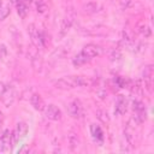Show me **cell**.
<instances>
[{
  "instance_id": "cell-1",
  "label": "cell",
  "mask_w": 154,
  "mask_h": 154,
  "mask_svg": "<svg viewBox=\"0 0 154 154\" xmlns=\"http://www.w3.org/2000/svg\"><path fill=\"white\" fill-rule=\"evenodd\" d=\"M94 84H95V81L85 76H69V77L60 78L54 83V85L61 90H70L77 87H91Z\"/></svg>"
},
{
  "instance_id": "cell-2",
  "label": "cell",
  "mask_w": 154,
  "mask_h": 154,
  "mask_svg": "<svg viewBox=\"0 0 154 154\" xmlns=\"http://www.w3.org/2000/svg\"><path fill=\"white\" fill-rule=\"evenodd\" d=\"M13 144V137L12 132L8 129H5L0 135V152L8 153Z\"/></svg>"
},
{
  "instance_id": "cell-3",
  "label": "cell",
  "mask_w": 154,
  "mask_h": 154,
  "mask_svg": "<svg viewBox=\"0 0 154 154\" xmlns=\"http://www.w3.org/2000/svg\"><path fill=\"white\" fill-rule=\"evenodd\" d=\"M67 113L75 118V119H79L83 116V105L78 99L72 100L71 102H69L67 105Z\"/></svg>"
},
{
  "instance_id": "cell-4",
  "label": "cell",
  "mask_w": 154,
  "mask_h": 154,
  "mask_svg": "<svg viewBox=\"0 0 154 154\" xmlns=\"http://www.w3.org/2000/svg\"><path fill=\"white\" fill-rule=\"evenodd\" d=\"M43 113H45V117L49 120H54V122H58L63 117V113L60 111V108H58L55 105H48L45 107L43 109Z\"/></svg>"
},
{
  "instance_id": "cell-5",
  "label": "cell",
  "mask_w": 154,
  "mask_h": 154,
  "mask_svg": "<svg viewBox=\"0 0 154 154\" xmlns=\"http://www.w3.org/2000/svg\"><path fill=\"white\" fill-rule=\"evenodd\" d=\"M143 82H144V88L152 93L153 90V76H154V70H153V65H147L143 70Z\"/></svg>"
},
{
  "instance_id": "cell-6",
  "label": "cell",
  "mask_w": 154,
  "mask_h": 154,
  "mask_svg": "<svg viewBox=\"0 0 154 154\" xmlns=\"http://www.w3.org/2000/svg\"><path fill=\"white\" fill-rule=\"evenodd\" d=\"M16 95H17V94H16V89L13 88V85H7V84H6V89H5L4 94H2L0 97H1L2 103H4L6 107H8V106H11V105L14 102Z\"/></svg>"
},
{
  "instance_id": "cell-7",
  "label": "cell",
  "mask_w": 154,
  "mask_h": 154,
  "mask_svg": "<svg viewBox=\"0 0 154 154\" xmlns=\"http://www.w3.org/2000/svg\"><path fill=\"white\" fill-rule=\"evenodd\" d=\"M28 130H29V128H28V124H26L25 122H19V123H17L16 129L12 131L13 143H17V142H18V140H20V138L25 137V136H26V134H28Z\"/></svg>"
},
{
  "instance_id": "cell-8",
  "label": "cell",
  "mask_w": 154,
  "mask_h": 154,
  "mask_svg": "<svg viewBox=\"0 0 154 154\" xmlns=\"http://www.w3.org/2000/svg\"><path fill=\"white\" fill-rule=\"evenodd\" d=\"M28 34L30 36V40H31V43L38 49V48H43L42 47V43H41V40H40V30L36 28L35 24H29L28 25Z\"/></svg>"
},
{
  "instance_id": "cell-9",
  "label": "cell",
  "mask_w": 154,
  "mask_h": 154,
  "mask_svg": "<svg viewBox=\"0 0 154 154\" xmlns=\"http://www.w3.org/2000/svg\"><path fill=\"white\" fill-rule=\"evenodd\" d=\"M81 52L84 53V54H85L87 57H89L90 59H93V58H95V57H99V55L102 53V48H101L100 46H97V45L88 43V45H85V46L82 48Z\"/></svg>"
},
{
  "instance_id": "cell-10",
  "label": "cell",
  "mask_w": 154,
  "mask_h": 154,
  "mask_svg": "<svg viewBox=\"0 0 154 154\" xmlns=\"http://www.w3.org/2000/svg\"><path fill=\"white\" fill-rule=\"evenodd\" d=\"M30 103L36 111H40V112L43 111L45 107H46V103H45V101H43V99L41 97L40 94H32L30 96Z\"/></svg>"
},
{
  "instance_id": "cell-11",
  "label": "cell",
  "mask_w": 154,
  "mask_h": 154,
  "mask_svg": "<svg viewBox=\"0 0 154 154\" xmlns=\"http://www.w3.org/2000/svg\"><path fill=\"white\" fill-rule=\"evenodd\" d=\"M126 112V99L123 95H118L117 100H116V108H114V113L117 116H122Z\"/></svg>"
},
{
  "instance_id": "cell-12",
  "label": "cell",
  "mask_w": 154,
  "mask_h": 154,
  "mask_svg": "<svg viewBox=\"0 0 154 154\" xmlns=\"http://www.w3.org/2000/svg\"><path fill=\"white\" fill-rule=\"evenodd\" d=\"M67 143H69V147L70 149L73 152L78 148L79 146V136L76 131H70L69 135H67Z\"/></svg>"
},
{
  "instance_id": "cell-13",
  "label": "cell",
  "mask_w": 154,
  "mask_h": 154,
  "mask_svg": "<svg viewBox=\"0 0 154 154\" xmlns=\"http://www.w3.org/2000/svg\"><path fill=\"white\" fill-rule=\"evenodd\" d=\"M72 24H73V17H72V16H70V14L65 16V17L63 18V20H61L60 34H61V35H65V34L70 30V28L72 26Z\"/></svg>"
},
{
  "instance_id": "cell-14",
  "label": "cell",
  "mask_w": 154,
  "mask_h": 154,
  "mask_svg": "<svg viewBox=\"0 0 154 154\" xmlns=\"http://www.w3.org/2000/svg\"><path fill=\"white\" fill-rule=\"evenodd\" d=\"M90 132H91L93 138H94L96 142L102 143V141H103V132H102V129H101L99 125L91 124V125H90Z\"/></svg>"
},
{
  "instance_id": "cell-15",
  "label": "cell",
  "mask_w": 154,
  "mask_h": 154,
  "mask_svg": "<svg viewBox=\"0 0 154 154\" xmlns=\"http://www.w3.org/2000/svg\"><path fill=\"white\" fill-rule=\"evenodd\" d=\"M101 10V5L96 1H89L83 6V11L88 14H94Z\"/></svg>"
},
{
  "instance_id": "cell-16",
  "label": "cell",
  "mask_w": 154,
  "mask_h": 154,
  "mask_svg": "<svg viewBox=\"0 0 154 154\" xmlns=\"http://www.w3.org/2000/svg\"><path fill=\"white\" fill-rule=\"evenodd\" d=\"M91 59L89 58V57H87L84 53H78L73 59H72V64L75 65V66H82V65H84V64H87V63H89Z\"/></svg>"
},
{
  "instance_id": "cell-17",
  "label": "cell",
  "mask_w": 154,
  "mask_h": 154,
  "mask_svg": "<svg viewBox=\"0 0 154 154\" xmlns=\"http://www.w3.org/2000/svg\"><path fill=\"white\" fill-rule=\"evenodd\" d=\"M49 10V1L48 0H36V11L40 14L46 13Z\"/></svg>"
},
{
  "instance_id": "cell-18",
  "label": "cell",
  "mask_w": 154,
  "mask_h": 154,
  "mask_svg": "<svg viewBox=\"0 0 154 154\" xmlns=\"http://www.w3.org/2000/svg\"><path fill=\"white\" fill-rule=\"evenodd\" d=\"M16 7H17V13H18V16L24 19V18L28 16V12H29L28 5H25L24 2H18V4L16 5Z\"/></svg>"
},
{
  "instance_id": "cell-19",
  "label": "cell",
  "mask_w": 154,
  "mask_h": 154,
  "mask_svg": "<svg viewBox=\"0 0 154 154\" xmlns=\"http://www.w3.org/2000/svg\"><path fill=\"white\" fill-rule=\"evenodd\" d=\"M96 117H97L102 123H108V122H109L108 113H107V111H105V109H97V111H96Z\"/></svg>"
},
{
  "instance_id": "cell-20",
  "label": "cell",
  "mask_w": 154,
  "mask_h": 154,
  "mask_svg": "<svg viewBox=\"0 0 154 154\" xmlns=\"http://www.w3.org/2000/svg\"><path fill=\"white\" fill-rule=\"evenodd\" d=\"M138 32H140L141 35H143L144 37H149V36L152 35V30H150V28H149L147 24L140 25V26H138Z\"/></svg>"
},
{
  "instance_id": "cell-21",
  "label": "cell",
  "mask_w": 154,
  "mask_h": 154,
  "mask_svg": "<svg viewBox=\"0 0 154 154\" xmlns=\"http://www.w3.org/2000/svg\"><path fill=\"white\" fill-rule=\"evenodd\" d=\"M132 108H134L135 112H146L144 103L142 101H138V100H134L132 101Z\"/></svg>"
},
{
  "instance_id": "cell-22",
  "label": "cell",
  "mask_w": 154,
  "mask_h": 154,
  "mask_svg": "<svg viewBox=\"0 0 154 154\" xmlns=\"http://www.w3.org/2000/svg\"><path fill=\"white\" fill-rule=\"evenodd\" d=\"M10 11H11V10H10V6L2 4V6L0 7V20L6 19V18L8 17V14H10Z\"/></svg>"
},
{
  "instance_id": "cell-23",
  "label": "cell",
  "mask_w": 154,
  "mask_h": 154,
  "mask_svg": "<svg viewBox=\"0 0 154 154\" xmlns=\"http://www.w3.org/2000/svg\"><path fill=\"white\" fill-rule=\"evenodd\" d=\"M122 58V52L118 49V48H114V49H112L111 52H109V59L112 60V61H117V60H119Z\"/></svg>"
},
{
  "instance_id": "cell-24",
  "label": "cell",
  "mask_w": 154,
  "mask_h": 154,
  "mask_svg": "<svg viewBox=\"0 0 154 154\" xmlns=\"http://www.w3.org/2000/svg\"><path fill=\"white\" fill-rule=\"evenodd\" d=\"M69 51H70V48L67 47V48H65V46H61V47H59L55 52H54V54L53 55H57L58 58H63L66 53H69Z\"/></svg>"
},
{
  "instance_id": "cell-25",
  "label": "cell",
  "mask_w": 154,
  "mask_h": 154,
  "mask_svg": "<svg viewBox=\"0 0 154 154\" xmlns=\"http://www.w3.org/2000/svg\"><path fill=\"white\" fill-rule=\"evenodd\" d=\"M7 54H8L7 47L5 45H0V60H5L7 58Z\"/></svg>"
},
{
  "instance_id": "cell-26",
  "label": "cell",
  "mask_w": 154,
  "mask_h": 154,
  "mask_svg": "<svg viewBox=\"0 0 154 154\" xmlns=\"http://www.w3.org/2000/svg\"><path fill=\"white\" fill-rule=\"evenodd\" d=\"M131 5H132V1L131 0H122L120 1V6H122L123 10H128Z\"/></svg>"
},
{
  "instance_id": "cell-27",
  "label": "cell",
  "mask_w": 154,
  "mask_h": 154,
  "mask_svg": "<svg viewBox=\"0 0 154 154\" xmlns=\"http://www.w3.org/2000/svg\"><path fill=\"white\" fill-rule=\"evenodd\" d=\"M5 89H6V84H5V83H2V82H0V96L4 94Z\"/></svg>"
},
{
  "instance_id": "cell-28",
  "label": "cell",
  "mask_w": 154,
  "mask_h": 154,
  "mask_svg": "<svg viewBox=\"0 0 154 154\" xmlns=\"http://www.w3.org/2000/svg\"><path fill=\"white\" fill-rule=\"evenodd\" d=\"M22 2H24L25 5H30V4L34 2V0H22Z\"/></svg>"
},
{
  "instance_id": "cell-29",
  "label": "cell",
  "mask_w": 154,
  "mask_h": 154,
  "mask_svg": "<svg viewBox=\"0 0 154 154\" xmlns=\"http://www.w3.org/2000/svg\"><path fill=\"white\" fill-rule=\"evenodd\" d=\"M10 2L13 4V5H17L18 2H22V0H10Z\"/></svg>"
},
{
  "instance_id": "cell-30",
  "label": "cell",
  "mask_w": 154,
  "mask_h": 154,
  "mask_svg": "<svg viewBox=\"0 0 154 154\" xmlns=\"http://www.w3.org/2000/svg\"><path fill=\"white\" fill-rule=\"evenodd\" d=\"M2 120H4V116H2V113L0 112V126H1V124H2Z\"/></svg>"
},
{
  "instance_id": "cell-31",
  "label": "cell",
  "mask_w": 154,
  "mask_h": 154,
  "mask_svg": "<svg viewBox=\"0 0 154 154\" xmlns=\"http://www.w3.org/2000/svg\"><path fill=\"white\" fill-rule=\"evenodd\" d=\"M1 6H2V1L0 0V7H1Z\"/></svg>"
}]
</instances>
